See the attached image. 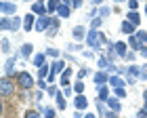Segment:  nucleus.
<instances>
[{
    "label": "nucleus",
    "mask_w": 147,
    "mask_h": 118,
    "mask_svg": "<svg viewBox=\"0 0 147 118\" xmlns=\"http://www.w3.org/2000/svg\"><path fill=\"white\" fill-rule=\"evenodd\" d=\"M17 84L23 91H28V89L34 87L36 82H34V78H32V74H28V72H19V74H17Z\"/></svg>",
    "instance_id": "1"
},
{
    "label": "nucleus",
    "mask_w": 147,
    "mask_h": 118,
    "mask_svg": "<svg viewBox=\"0 0 147 118\" xmlns=\"http://www.w3.org/2000/svg\"><path fill=\"white\" fill-rule=\"evenodd\" d=\"M0 91H2V97L13 95V91H15V84L11 82L9 76H2V80H0Z\"/></svg>",
    "instance_id": "2"
},
{
    "label": "nucleus",
    "mask_w": 147,
    "mask_h": 118,
    "mask_svg": "<svg viewBox=\"0 0 147 118\" xmlns=\"http://www.w3.org/2000/svg\"><path fill=\"white\" fill-rule=\"evenodd\" d=\"M86 42L90 44V47H101V32L99 30H90L88 32V36H86Z\"/></svg>",
    "instance_id": "3"
},
{
    "label": "nucleus",
    "mask_w": 147,
    "mask_h": 118,
    "mask_svg": "<svg viewBox=\"0 0 147 118\" xmlns=\"http://www.w3.org/2000/svg\"><path fill=\"white\" fill-rule=\"evenodd\" d=\"M57 32H59V19L49 15V28H46V34L53 38V36H57Z\"/></svg>",
    "instance_id": "4"
},
{
    "label": "nucleus",
    "mask_w": 147,
    "mask_h": 118,
    "mask_svg": "<svg viewBox=\"0 0 147 118\" xmlns=\"http://www.w3.org/2000/svg\"><path fill=\"white\" fill-rule=\"evenodd\" d=\"M0 11H2V15H15L17 13V4L15 2H0Z\"/></svg>",
    "instance_id": "5"
},
{
    "label": "nucleus",
    "mask_w": 147,
    "mask_h": 118,
    "mask_svg": "<svg viewBox=\"0 0 147 118\" xmlns=\"http://www.w3.org/2000/svg\"><path fill=\"white\" fill-rule=\"evenodd\" d=\"M32 28H36V15L34 13H28V15L23 17V30L32 32Z\"/></svg>",
    "instance_id": "6"
},
{
    "label": "nucleus",
    "mask_w": 147,
    "mask_h": 118,
    "mask_svg": "<svg viewBox=\"0 0 147 118\" xmlns=\"http://www.w3.org/2000/svg\"><path fill=\"white\" fill-rule=\"evenodd\" d=\"M92 78H95V84H97V87H101V84H109V76H107V72H103V70L97 72Z\"/></svg>",
    "instance_id": "7"
},
{
    "label": "nucleus",
    "mask_w": 147,
    "mask_h": 118,
    "mask_svg": "<svg viewBox=\"0 0 147 118\" xmlns=\"http://www.w3.org/2000/svg\"><path fill=\"white\" fill-rule=\"evenodd\" d=\"M74 106H76V110H86L88 108V99H86L82 93H78L76 99H74Z\"/></svg>",
    "instance_id": "8"
},
{
    "label": "nucleus",
    "mask_w": 147,
    "mask_h": 118,
    "mask_svg": "<svg viewBox=\"0 0 147 118\" xmlns=\"http://www.w3.org/2000/svg\"><path fill=\"white\" fill-rule=\"evenodd\" d=\"M15 63H17V57H11L4 61V76H11L15 72Z\"/></svg>",
    "instance_id": "9"
},
{
    "label": "nucleus",
    "mask_w": 147,
    "mask_h": 118,
    "mask_svg": "<svg viewBox=\"0 0 147 118\" xmlns=\"http://www.w3.org/2000/svg\"><path fill=\"white\" fill-rule=\"evenodd\" d=\"M32 13H34V15H49V11H46V4H42V2H34L32 4Z\"/></svg>",
    "instance_id": "10"
},
{
    "label": "nucleus",
    "mask_w": 147,
    "mask_h": 118,
    "mask_svg": "<svg viewBox=\"0 0 147 118\" xmlns=\"http://www.w3.org/2000/svg\"><path fill=\"white\" fill-rule=\"evenodd\" d=\"M107 108L109 110H113V112H120V110H122V103H120V97H109L107 99Z\"/></svg>",
    "instance_id": "11"
},
{
    "label": "nucleus",
    "mask_w": 147,
    "mask_h": 118,
    "mask_svg": "<svg viewBox=\"0 0 147 118\" xmlns=\"http://www.w3.org/2000/svg\"><path fill=\"white\" fill-rule=\"evenodd\" d=\"M97 99H101V101H107V99H109L107 84H101V87H97Z\"/></svg>",
    "instance_id": "12"
},
{
    "label": "nucleus",
    "mask_w": 147,
    "mask_h": 118,
    "mask_svg": "<svg viewBox=\"0 0 147 118\" xmlns=\"http://www.w3.org/2000/svg\"><path fill=\"white\" fill-rule=\"evenodd\" d=\"M46 28H49V15L38 17V21H36V30H38V32H46Z\"/></svg>",
    "instance_id": "13"
},
{
    "label": "nucleus",
    "mask_w": 147,
    "mask_h": 118,
    "mask_svg": "<svg viewBox=\"0 0 147 118\" xmlns=\"http://www.w3.org/2000/svg\"><path fill=\"white\" fill-rule=\"evenodd\" d=\"M71 34H74V40H82V38L88 36V34H86V30L82 28V25H76V28L71 30Z\"/></svg>",
    "instance_id": "14"
},
{
    "label": "nucleus",
    "mask_w": 147,
    "mask_h": 118,
    "mask_svg": "<svg viewBox=\"0 0 147 118\" xmlns=\"http://www.w3.org/2000/svg\"><path fill=\"white\" fill-rule=\"evenodd\" d=\"M126 74L132 76V78H141V68L132 63V65H128V68H126Z\"/></svg>",
    "instance_id": "15"
},
{
    "label": "nucleus",
    "mask_w": 147,
    "mask_h": 118,
    "mask_svg": "<svg viewBox=\"0 0 147 118\" xmlns=\"http://www.w3.org/2000/svg\"><path fill=\"white\" fill-rule=\"evenodd\" d=\"M120 30H122L124 34H128V36H132V34H135V30H137V28H135V25H132V23L128 21V19H126V21H124L122 25H120Z\"/></svg>",
    "instance_id": "16"
},
{
    "label": "nucleus",
    "mask_w": 147,
    "mask_h": 118,
    "mask_svg": "<svg viewBox=\"0 0 147 118\" xmlns=\"http://www.w3.org/2000/svg\"><path fill=\"white\" fill-rule=\"evenodd\" d=\"M59 6H61V0H49V2H46V11H49V15H51V13H57Z\"/></svg>",
    "instance_id": "17"
},
{
    "label": "nucleus",
    "mask_w": 147,
    "mask_h": 118,
    "mask_svg": "<svg viewBox=\"0 0 147 118\" xmlns=\"http://www.w3.org/2000/svg\"><path fill=\"white\" fill-rule=\"evenodd\" d=\"M109 84L116 89V87H126L128 82H126L124 78H120V76H109Z\"/></svg>",
    "instance_id": "18"
},
{
    "label": "nucleus",
    "mask_w": 147,
    "mask_h": 118,
    "mask_svg": "<svg viewBox=\"0 0 147 118\" xmlns=\"http://www.w3.org/2000/svg\"><path fill=\"white\" fill-rule=\"evenodd\" d=\"M32 63H34L36 68H40V65H44V63H46V55H44V53H36L34 57H32Z\"/></svg>",
    "instance_id": "19"
},
{
    "label": "nucleus",
    "mask_w": 147,
    "mask_h": 118,
    "mask_svg": "<svg viewBox=\"0 0 147 118\" xmlns=\"http://www.w3.org/2000/svg\"><path fill=\"white\" fill-rule=\"evenodd\" d=\"M63 70H65V61H63V59H57V61L51 65V72H53V74H59V72H63Z\"/></svg>",
    "instance_id": "20"
},
{
    "label": "nucleus",
    "mask_w": 147,
    "mask_h": 118,
    "mask_svg": "<svg viewBox=\"0 0 147 118\" xmlns=\"http://www.w3.org/2000/svg\"><path fill=\"white\" fill-rule=\"evenodd\" d=\"M128 21L135 25V28H139V23H141V15H139L137 11H128Z\"/></svg>",
    "instance_id": "21"
},
{
    "label": "nucleus",
    "mask_w": 147,
    "mask_h": 118,
    "mask_svg": "<svg viewBox=\"0 0 147 118\" xmlns=\"http://www.w3.org/2000/svg\"><path fill=\"white\" fill-rule=\"evenodd\" d=\"M57 15H59V17H63V19H67V17L71 15V9H69L67 4H63V2H61V6H59V11H57Z\"/></svg>",
    "instance_id": "22"
},
{
    "label": "nucleus",
    "mask_w": 147,
    "mask_h": 118,
    "mask_svg": "<svg viewBox=\"0 0 147 118\" xmlns=\"http://www.w3.org/2000/svg\"><path fill=\"white\" fill-rule=\"evenodd\" d=\"M126 47H128L126 42H116V47H113L116 55H120V57H126Z\"/></svg>",
    "instance_id": "23"
},
{
    "label": "nucleus",
    "mask_w": 147,
    "mask_h": 118,
    "mask_svg": "<svg viewBox=\"0 0 147 118\" xmlns=\"http://www.w3.org/2000/svg\"><path fill=\"white\" fill-rule=\"evenodd\" d=\"M128 47H130L132 51H139V49H141V47H143V44H141V42H139V38H137L135 34H132V36L128 38Z\"/></svg>",
    "instance_id": "24"
},
{
    "label": "nucleus",
    "mask_w": 147,
    "mask_h": 118,
    "mask_svg": "<svg viewBox=\"0 0 147 118\" xmlns=\"http://www.w3.org/2000/svg\"><path fill=\"white\" fill-rule=\"evenodd\" d=\"M32 51H34V47H32L30 42H25V44H21V57H32Z\"/></svg>",
    "instance_id": "25"
},
{
    "label": "nucleus",
    "mask_w": 147,
    "mask_h": 118,
    "mask_svg": "<svg viewBox=\"0 0 147 118\" xmlns=\"http://www.w3.org/2000/svg\"><path fill=\"white\" fill-rule=\"evenodd\" d=\"M21 25H23V19L21 17H11V30L13 32H17Z\"/></svg>",
    "instance_id": "26"
},
{
    "label": "nucleus",
    "mask_w": 147,
    "mask_h": 118,
    "mask_svg": "<svg viewBox=\"0 0 147 118\" xmlns=\"http://www.w3.org/2000/svg\"><path fill=\"white\" fill-rule=\"evenodd\" d=\"M49 74H51V65L49 63H44V65H40V68H38V78H46Z\"/></svg>",
    "instance_id": "27"
},
{
    "label": "nucleus",
    "mask_w": 147,
    "mask_h": 118,
    "mask_svg": "<svg viewBox=\"0 0 147 118\" xmlns=\"http://www.w3.org/2000/svg\"><path fill=\"white\" fill-rule=\"evenodd\" d=\"M105 103H107V101H101V99L97 101V112H99V118H105V116H107V110H105Z\"/></svg>",
    "instance_id": "28"
},
{
    "label": "nucleus",
    "mask_w": 147,
    "mask_h": 118,
    "mask_svg": "<svg viewBox=\"0 0 147 118\" xmlns=\"http://www.w3.org/2000/svg\"><path fill=\"white\" fill-rule=\"evenodd\" d=\"M55 99H57V108H59V110H65V106H67V101H65V95H63V93H57Z\"/></svg>",
    "instance_id": "29"
},
{
    "label": "nucleus",
    "mask_w": 147,
    "mask_h": 118,
    "mask_svg": "<svg viewBox=\"0 0 147 118\" xmlns=\"http://www.w3.org/2000/svg\"><path fill=\"white\" fill-rule=\"evenodd\" d=\"M0 30H2V32L11 30V17H9V15H4V17H2V21H0Z\"/></svg>",
    "instance_id": "30"
},
{
    "label": "nucleus",
    "mask_w": 147,
    "mask_h": 118,
    "mask_svg": "<svg viewBox=\"0 0 147 118\" xmlns=\"http://www.w3.org/2000/svg\"><path fill=\"white\" fill-rule=\"evenodd\" d=\"M135 36L139 38V42H141V44H145V42H147V32H143V30H137V32H135Z\"/></svg>",
    "instance_id": "31"
},
{
    "label": "nucleus",
    "mask_w": 147,
    "mask_h": 118,
    "mask_svg": "<svg viewBox=\"0 0 147 118\" xmlns=\"http://www.w3.org/2000/svg\"><path fill=\"white\" fill-rule=\"evenodd\" d=\"M101 21H103V17H92L90 30H99V28H101Z\"/></svg>",
    "instance_id": "32"
},
{
    "label": "nucleus",
    "mask_w": 147,
    "mask_h": 118,
    "mask_svg": "<svg viewBox=\"0 0 147 118\" xmlns=\"http://www.w3.org/2000/svg\"><path fill=\"white\" fill-rule=\"evenodd\" d=\"M113 95H116V97H120V99H122V97H126V91H124V87H116V89H113Z\"/></svg>",
    "instance_id": "33"
},
{
    "label": "nucleus",
    "mask_w": 147,
    "mask_h": 118,
    "mask_svg": "<svg viewBox=\"0 0 147 118\" xmlns=\"http://www.w3.org/2000/svg\"><path fill=\"white\" fill-rule=\"evenodd\" d=\"M0 47H2V53H9V49H11V42H9V38H2Z\"/></svg>",
    "instance_id": "34"
},
{
    "label": "nucleus",
    "mask_w": 147,
    "mask_h": 118,
    "mask_svg": "<svg viewBox=\"0 0 147 118\" xmlns=\"http://www.w3.org/2000/svg\"><path fill=\"white\" fill-rule=\"evenodd\" d=\"M109 13H111V11H109V6H101V9H99V17H107Z\"/></svg>",
    "instance_id": "35"
},
{
    "label": "nucleus",
    "mask_w": 147,
    "mask_h": 118,
    "mask_svg": "<svg viewBox=\"0 0 147 118\" xmlns=\"http://www.w3.org/2000/svg\"><path fill=\"white\" fill-rule=\"evenodd\" d=\"M74 91H76V95H78V93H82V91H84V84H82V80L74 84Z\"/></svg>",
    "instance_id": "36"
},
{
    "label": "nucleus",
    "mask_w": 147,
    "mask_h": 118,
    "mask_svg": "<svg viewBox=\"0 0 147 118\" xmlns=\"http://www.w3.org/2000/svg\"><path fill=\"white\" fill-rule=\"evenodd\" d=\"M128 9L130 11H137L139 9V0H128Z\"/></svg>",
    "instance_id": "37"
},
{
    "label": "nucleus",
    "mask_w": 147,
    "mask_h": 118,
    "mask_svg": "<svg viewBox=\"0 0 147 118\" xmlns=\"http://www.w3.org/2000/svg\"><path fill=\"white\" fill-rule=\"evenodd\" d=\"M44 118H55V110H53V108H46V110H44Z\"/></svg>",
    "instance_id": "38"
},
{
    "label": "nucleus",
    "mask_w": 147,
    "mask_h": 118,
    "mask_svg": "<svg viewBox=\"0 0 147 118\" xmlns=\"http://www.w3.org/2000/svg\"><path fill=\"white\" fill-rule=\"evenodd\" d=\"M36 84H38V89H42V91H46V89H49V84L44 82V78H40V80H38Z\"/></svg>",
    "instance_id": "39"
},
{
    "label": "nucleus",
    "mask_w": 147,
    "mask_h": 118,
    "mask_svg": "<svg viewBox=\"0 0 147 118\" xmlns=\"http://www.w3.org/2000/svg\"><path fill=\"white\" fill-rule=\"evenodd\" d=\"M86 76H88V70H86V68H82V70L78 72V78H80V80H82V78H86Z\"/></svg>",
    "instance_id": "40"
},
{
    "label": "nucleus",
    "mask_w": 147,
    "mask_h": 118,
    "mask_svg": "<svg viewBox=\"0 0 147 118\" xmlns=\"http://www.w3.org/2000/svg\"><path fill=\"white\" fill-rule=\"evenodd\" d=\"M46 53H49L51 57H55V59H59V51H57V49H49V51H46Z\"/></svg>",
    "instance_id": "41"
},
{
    "label": "nucleus",
    "mask_w": 147,
    "mask_h": 118,
    "mask_svg": "<svg viewBox=\"0 0 147 118\" xmlns=\"http://www.w3.org/2000/svg\"><path fill=\"white\" fill-rule=\"evenodd\" d=\"M25 118H40V114H38V112H32V110H30V112H25Z\"/></svg>",
    "instance_id": "42"
},
{
    "label": "nucleus",
    "mask_w": 147,
    "mask_h": 118,
    "mask_svg": "<svg viewBox=\"0 0 147 118\" xmlns=\"http://www.w3.org/2000/svg\"><path fill=\"white\" fill-rule=\"evenodd\" d=\"M71 93H76V91H74V89H69V87H63V95H65V97H69Z\"/></svg>",
    "instance_id": "43"
},
{
    "label": "nucleus",
    "mask_w": 147,
    "mask_h": 118,
    "mask_svg": "<svg viewBox=\"0 0 147 118\" xmlns=\"http://www.w3.org/2000/svg\"><path fill=\"white\" fill-rule=\"evenodd\" d=\"M71 74H74V72H71L69 68H65V70H63V74H61V78H69Z\"/></svg>",
    "instance_id": "44"
},
{
    "label": "nucleus",
    "mask_w": 147,
    "mask_h": 118,
    "mask_svg": "<svg viewBox=\"0 0 147 118\" xmlns=\"http://www.w3.org/2000/svg\"><path fill=\"white\" fill-rule=\"evenodd\" d=\"M137 118H147V110H145V108L139 110V112H137Z\"/></svg>",
    "instance_id": "45"
},
{
    "label": "nucleus",
    "mask_w": 147,
    "mask_h": 118,
    "mask_svg": "<svg viewBox=\"0 0 147 118\" xmlns=\"http://www.w3.org/2000/svg\"><path fill=\"white\" fill-rule=\"evenodd\" d=\"M46 91H49V95H51V97H55V95L59 93V91H57L55 87H49V89H46Z\"/></svg>",
    "instance_id": "46"
},
{
    "label": "nucleus",
    "mask_w": 147,
    "mask_h": 118,
    "mask_svg": "<svg viewBox=\"0 0 147 118\" xmlns=\"http://www.w3.org/2000/svg\"><path fill=\"white\" fill-rule=\"evenodd\" d=\"M141 78H143V80H147V65H143V68H141Z\"/></svg>",
    "instance_id": "47"
},
{
    "label": "nucleus",
    "mask_w": 147,
    "mask_h": 118,
    "mask_svg": "<svg viewBox=\"0 0 147 118\" xmlns=\"http://www.w3.org/2000/svg\"><path fill=\"white\" fill-rule=\"evenodd\" d=\"M71 6H74V9H78V6H82V0H71Z\"/></svg>",
    "instance_id": "48"
},
{
    "label": "nucleus",
    "mask_w": 147,
    "mask_h": 118,
    "mask_svg": "<svg viewBox=\"0 0 147 118\" xmlns=\"http://www.w3.org/2000/svg\"><path fill=\"white\" fill-rule=\"evenodd\" d=\"M124 59H126V61H135V53H126Z\"/></svg>",
    "instance_id": "49"
},
{
    "label": "nucleus",
    "mask_w": 147,
    "mask_h": 118,
    "mask_svg": "<svg viewBox=\"0 0 147 118\" xmlns=\"http://www.w3.org/2000/svg\"><path fill=\"white\" fill-rule=\"evenodd\" d=\"M139 51H141V55H143V57L147 59V47H145V44H143V47H141V49H139Z\"/></svg>",
    "instance_id": "50"
},
{
    "label": "nucleus",
    "mask_w": 147,
    "mask_h": 118,
    "mask_svg": "<svg viewBox=\"0 0 147 118\" xmlns=\"http://www.w3.org/2000/svg\"><path fill=\"white\" fill-rule=\"evenodd\" d=\"M116 114H118V112H113V110H111V112H107V116H105V118H116Z\"/></svg>",
    "instance_id": "51"
},
{
    "label": "nucleus",
    "mask_w": 147,
    "mask_h": 118,
    "mask_svg": "<svg viewBox=\"0 0 147 118\" xmlns=\"http://www.w3.org/2000/svg\"><path fill=\"white\" fill-rule=\"evenodd\" d=\"M143 101H145V106H143V108L147 110V91H145V93H143Z\"/></svg>",
    "instance_id": "52"
},
{
    "label": "nucleus",
    "mask_w": 147,
    "mask_h": 118,
    "mask_svg": "<svg viewBox=\"0 0 147 118\" xmlns=\"http://www.w3.org/2000/svg\"><path fill=\"white\" fill-rule=\"evenodd\" d=\"M84 118H97L95 114H84Z\"/></svg>",
    "instance_id": "53"
},
{
    "label": "nucleus",
    "mask_w": 147,
    "mask_h": 118,
    "mask_svg": "<svg viewBox=\"0 0 147 118\" xmlns=\"http://www.w3.org/2000/svg\"><path fill=\"white\" fill-rule=\"evenodd\" d=\"M92 4H103V0H92Z\"/></svg>",
    "instance_id": "54"
},
{
    "label": "nucleus",
    "mask_w": 147,
    "mask_h": 118,
    "mask_svg": "<svg viewBox=\"0 0 147 118\" xmlns=\"http://www.w3.org/2000/svg\"><path fill=\"white\" fill-rule=\"evenodd\" d=\"M61 2H63V4H67V6H69V4H71V0H61Z\"/></svg>",
    "instance_id": "55"
},
{
    "label": "nucleus",
    "mask_w": 147,
    "mask_h": 118,
    "mask_svg": "<svg viewBox=\"0 0 147 118\" xmlns=\"http://www.w3.org/2000/svg\"><path fill=\"white\" fill-rule=\"evenodd\" d=\"M30 2H42V0H30Z\"/></svg>",
    "instance_id": "56"
},
{
    "label": "nucleus",
    "mask_w": 147,
    "mask_h": 118,
    "mask_svg": "<svg viewBox=\"0 0 147 118\" xmlns=\"http://www.w3.org/2000/svg\"><path fill=\"white\" fill-rule=\"evenodd\" d=\"M113 2H122V0H113Z\"/></svg>",
    "instance_id": "57"
},
{
    "label": "nucleus",
    "mask_w": 147,
    "mask_h": 118,
    "mask_svg": "<svg viewBox=\"0 0 147 118\" xmlns=\"http://www.w3.org/2000/svg\"><path fill=\"white\" fill-rule=\"evenodd\" d=\"M145 15H147V6H145Z\"/></svg>",
    "instance_id": "58"
},
{
    "label": "nucleus",
    "mask_w": 147,
    "mask_h": 118,
    "mask_svg": "<svg viewBox=\"0 0 147 118\" xmlns=\"http://www.w3.org/2000/svg\"><path fill=\"white\" fill-rule=\"evenodd\" d=\"M135 118H137V116H135Z\"/></svg>",
    "instance_id": "59"
}]
</instances>
